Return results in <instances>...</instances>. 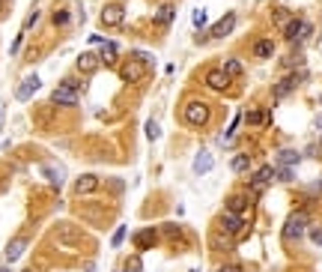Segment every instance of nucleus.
Wrapping results in <instances>:
<instances>
[{
	"instance_id": "obj_1",
	"label": "nucleus",
	"mask_w": 322,
	"mask_h": 272,
	"mask_svg": "<svg viewBox=\"0 0 322 272\" xmlns=\"http://www.w3.org/2000/svg\"><path fill=\"white\" fill-rule=\"evenodd\" d=\"M307 224H310V215H307L304 209L292 212L290 218H287V224H284V239H287V242H295L298 237H304Z\"/></svg>"
},
{
	"instance_id": "obj_2",
	"label": "nucleus",
	"mask_w": 322,
	"mask_h": 272,
	"mask_svg": "<svg viewBox=\"0 0 322 272\" xmlns=\"http://www.w3.org/2000/svg\"><path fill=\"white\" fill-rule=\"evenodd\" d=\"M304 78H307V72H304V69H298V72H290L284 81H278V84H275V90H272V99L278 102V99L290 96V93L295 90V87H298V84H301V81H304Z\"/></svg>"
},
{
	"instance_id": "obj_3",
	"label": "nucleus",
	"mask_w": 322,
	"mask_h": 272,
	"mask_svg": "<svg viewBox=\"0 0 322 272\" xmlns=\"http://www.w3.org/2000/svg\"><path fill=\"white\" fill-rule=\"evenodd\" d=\"M310 24L307 21H301V18H292L290 24L284 27V39L287 42H292V45H301V42H307V36H310Z\"/></svg>"
},
{
	"instance_id": "obj_4",
	"label": "nucleus",
	"mask_w": 322,
	"mask_h": 272,
	"mask_svg": "<svg viewBox=\"0 0 322 272\" xmlns=\"http://www.w3.org/2000/svg\"><path fill=\"white\" fill-rule=\"evenodd\" d=\"M218 231H224L227 237H239L242 231H245V221H242V215H236V212H221V218H218Z\"/></svg>"
},
{
	"instance_id": "obj_5",
	"label": "nucleus",
	"mask_w": 322,
	"mask_h": 272,
	"mask_svg": "<svg viewBox=\"0 0 322 272\" xmlns=\"http://www.w3.org/2000/svg\"><path fill=\"white\" fill-rule=\"evenodd\" d=\"M185 123L206 126V123H209V105L206 102H188L185 105Z\"/></svg>"
},
{
	"instance_id": "obj_6",
	"label": "nucleus",
	"mask_w": 322,
	"mask_h": 272,
	"mask_svg": "<svg viewBox=\"0 0 322 272\" xmlns=\"http://www.w3.org/2000/svg\"><path fill=\"white\" fill-rule=\"evenodd\" d=\"M143 72H146V60H140V57L134 54L129 63L123 66V72H120V75H123V81L134 84V81H140V78H143Z\"/></svg>"
},
{
	"instance_id": "obj_7",
	"label": "nucleus",
	"mask_w": 322,
	"mask_h": 272,
	"mask_svg": "<svg viewBox=\"0 0 322 272\" xmlns=\"http://www.w3.org/2000/svg\"><path fill=\"white\" fill-rule=\"evenodd\" d=\"M123 18H126V9H123L120 3H108V6L101 9V24H104V27H120Z\"/></svg>"
},
{
	"instance_id": "obj_8",
	"label": "nucleus",
	"mask_w": 322,
	"mask_h": 272,
	"mask_svg": "<svg viewBox=\"0 0 322 272\" xmlns=\"http://www.w3.org/2000/svg\"><path fill=\"white\" fill-rule=\"evenodd\" d=\"M39 87H42V78H39V75H27V78L21 81V87L15 90V99H18V102H27Z\"/></svg>"
},
{
	"instance_id": "obj_9",
	"label": "nucleus",
	"mask_w": 322,
	"mask_h": 272,
	"mask_svg": "<svg viewBox=\"0 0 322 272\" xmlns=\"http://www.w3.org/2000/svg\"><path fill=\"white\" fill-rule=\"evenodd\" d=\"M275 179V168H269V165H262V168L254 173V179H251V192H265L269 189V183Z\"/></svg>"
},
{
	"instance_id": "obj_10",
	"label": "nucleus",
	"mask_w": 322,
	"mask_h": 272,
	"mask_svg": "<svg viewBox=\"0 0 322 272\" xmlns=\"http://www.w3.org/2000/svg\"><path fill=\"white\" fill-rule=\"evenodd\" d=\"M206 84H209L212 90L224 93L227 87H230V75H227L224 69H209V72H206Z\"/></svg>"
},
{
	"instance_id": "obj_11",
	"label": "nucleus",
	"mask_w": 322,
	"mask_h": 272,
	"mask_svg": "<svg viewBox=\"0 0 322 272\" xmlns=\"http://www.w3.org/2000/svg\"><path fill=\"white\" fill-rule=\"evenodd\" d=\"M51 102H54V105H78V90H72V87L60 84V87L51 93Z\"/></svg>"
},
{
	"instance_id": "obj_12",
	"label": "nucleus",
	"mask_w": 322,
	"mask_h": 272,
	"mask_svg": "<svg viewBox=\"0 0 322 272\" xmlns=\"http://www.w3.org/2000/svg\"><path fill=\"white\" fill-rule=\"evenodd\" d=\"M96 189H98V176H93V173H84V176L75 179V195H93Z\"/></svg>"
},
{
	"instance_id": "obj_13",
	"label": "nucleus",
	"mask_w": 322,
	"mask_h": 272,
	"mask_svg": "<svg viewBox=\"0 0 322 272\" xmlns=\"http://www.w3.org/2000/svg\"><path fill=\"white\" fill-rule=\"evenodd\" d=\"M233 27H236V12H227L224 18L212 27V36H215V39H224L227 33H233Z\"/></svg>"
},
{
	"instance_id": "obj_14",
	"label": "nucleus",
	"mask_w": 322,
	"mask_h": 272,
	"mask_svg": "<svg viewBox=\"0 0 322 272\" xmlns=\"http://www.w3.org/2000/svg\"><path fill=\"white\" fill-rule=\"evenodd\" d=\"M155 237H158V234H155L152 228H143V231H137V234H134V245H137L140 251H146V248H152V245H155Z\"/></svg>"
},
{
	"instance_id": "obj_15",
	"label": "nucleus",
	"mask_w": 322,
	"mask_h": 272,
	"mask_svg": "<svg viewBox=\"0 0 322 272\" xmlns=\"http://www.w3.org/2000/svg\"><path fill=\"white\" fill-rule=\"evenodd\" d=\"M98 63H101V57L93 54V51H84L81 57H78V72H96Z\"/></svg>"
},
{
	"instance_id": "obj_16",
	"label": "nucleus",
	"mask_w": 322,
	"mask_h": 272,
	"mask_svg": "<svg viewBox=\"0 0 322 272\" xmlns=\"http://www.w3.org/2000/svg\"><path fill=\"white\" fill-rule=\"evenodd\" d=\"M248 206H251V198H248V195H230V198H227V209L236 212V215H242Z\"/></svg>"
},
{
	"instance_id": "obj_17",
	"label": "nucleus",
	"mask_w": 322,
	"mask_h": 272,
	"mask_svg": "<svg viewBox=\"0 0 322 272\" xmlns=\"http://www.w3.org/2000/svg\"><path fill=\"white\" fill-rule=\"evenodd\" d=\"M57 239H60V242H72V245H81V234H78L72 224H60V228H57Z\"/></svg>"
},
{
	"instance_id": "obj_18",
	"label": "nucleus",
	"mask_w": 322,
	"mask_h": 272,
	"mask_svg": "<svg viewBox=\"0 0 322 272\" xmlns=\"http://www.w3.org/2000/svg\"><path fill=\"white\" fill-rule=\"evenodd\" d=\"M173 18H176V6H173V3H164V6H158V12H155V21H158V24H164V27H167Z\"/></svg>"
},
{
	"instance_id": "obj_19",
	"label": "nucleus",
	"mask_w": 322,
	"mask_h": 272,
	"mask_svg": "<svg viewBox=\"0 0 322 272\" xmlns=\"http://www.w3.org/2000/svg\"><path fill=\"white\" fill-rule=\"evenodd\" d=\"M275 54V42L272 39H259L257 45H254V57L257 60H265V57H272Z\"/></svg>"
},
{
	"instance_id": "obj_20",
	"label": "nucleus",
	"mask_w": 322,
	"mask_h": 272,
	"mask_svg": "<svg viewBox=\"0 0 322 272\" xmlns=\"http://www.w3.org/2000/svg\"><path fill=\"white\" fill-rule=\"evenodd\" d=\"M209 242H212L218 251H227V248H233V237H227L224 231H215V234L209 237Z\"/></svg>"
},
{
	"instance_id": "obj_21",
	"label": "nucleus",
	"mask_w": 322,
	"mask_h": 272,
	"mask_svg": "<svg viewBox=\"0 0 322 272\" xmlns=\"http://www.w3.org/2000/svg\"><path fill=\"white\" fill-rule=\"evenodd\" d=\"M117 51H120V48H117V42H104V45H101V54H98V57H101V60H104L108 66H114V63H117Z\"/></svg>"
},
{
	"instance_id": "obj_22",
	"label": "nucleus",
	"mask_w": 322,
	"mask_h": 272,
	"mask_svg": "<svg viewBox=\"0 0 322 272\" xmlns=\"http://www.w3.org/2000/svg\"><path fill=\"white\" fill-rule=\"evenodd\" d=\"M298 159H301V156H298L295 150H281V153H278V165H284V168H295Z\"/></svg>"
},
{
	"instance_id": "obj_23",
	"label": "nucleus",
	"mask_w": 322,
	"mask_h": 272,
	"mask_svg": "<svg viewBox=\"0 0 322 272\" xmlns=\"http://www.w3.org/2000/svg\"><path fill=\"white\" fill-rule=\"evenodd\" d=\"M212 168V156L203 150V153H197V162H194V173H206V170Z\"/></svg>"
},
{
	"instance_id": "obj_24",
	"label": "nucleus",
	"mask_w": 322,
	"mask_h": 272,
	"mask_svg": "<svg viewBox=\"0 0 322 272\" xmlns=\"http://www.w3.org/2000/svg\"><path fill=\"white\" fill-rule=\"evenodd\" d=\"M24 245H27L24 239H12V242H9V248H6V260H18V257H21V251H24Z\"/></svg>"
},
{
	"instance_id": "obj_25",
	"label": "nucleus",
	"mask_w": 322,
	"mask_h": 272,
	"mask_svg": "<svg viewBox=\"0 0 322 272\" xmlns=\"http://www.w3.org/2000/svg\"><path fill=\"white\" fill-rule=\"evenodd\" d=\"M272 21H275L278 27H287V24H290V21H292V18H290V9H284V6H278V9L272 12Z\"/></svg>"
},
{
	"instance_id": "obj_26",
	"label": "nucleus",
	"mask_w": 322,
	"mask_h": 272,
	"mask_svg": "<svg viewBox=\"0 0 322 272\" xmlns=\"http://www.w3.org/2000/svg\"><path fill=\"white\" fill-rule=\"evenodd\" d=\"M224 72H227V75H230V78H239V75L245 72V66H242V63H239L236 57H230V60H227V63H224Z\"/></svg>"
},
{
	"instance_id": "obj_27",
	"label": "nucleus",
	"mask_w": 322,
	"mask_h": 272,
	"mask_svg": "<svg viewBox=\"0 0 322 272\" xmlns=\"http://www.w3.org/2000/svg\"><path fill=\"white\" fill-rule=\"evenodd\" d=\"M248 123H251V126H265V123H269V114L254 108V111H248Z\"/></svg>"
},
{
	"instance_id": "obj_28",
	"label": "nucleus",
	"mask_w": 322,
	"mask_h": 272,
	"mask_svg": "<svg viewBox=\"0 0 322 272\" xmlns=\"http://www.w3.org/2000/svg\"><path fill=\"white\" fill-rule=\"evenodd\" d=\"M230 168L236 170V173H245V170L251 168V159H248V156H236V159L230 162Z\"/></svg>"
},
{
	"instance_id": "obj_29",
	"label": "nucleus",
	"mask_w": 322,
	"mask_h": 272,
	"mask_svg": "<svg viewBox=\"0 0 322 272\" xmlns=\"http://www.w3.org/2000/svg\"><path fill=\"white\" fill-rule=\"evenodd\" d=\"M275 176H278V179H284V183H292V179H295V170H292V168H284V165H281V168L275 170Z\"/></svg>"
},
{
	"instance_id": "obj_30",
	"label": "nucleus",
	"mask_w": 322,
	"mask_h": 272,
	"mask_svg": "<svg viewBox=\"0 0 322 272\" xmlns=\"http://www.w3.org/2000/svg\"><path fill=\"white\" fill-rule=\"evenodd\" d=\"M45 173H48V179H51V183H54V186H60V183H63V173H60V170L57 168H51V165H45Z\"/></svg>"
},
{
	"instance_id": "obj_31",
	"label": "nucleus",
	"mask_w": 322,
	"mask_h": 272,
	"mask_svg": "<svg viewBox=\"0 0 322 272\" xmlns=\"http://www.w3.org/2000/svg\"><path fill=\"white\" fill-rule=\"evenodd\" d=\"M164 237L179 239V237H182V228H179V224H167V228H164Z\"/></svg>"
},
{
	"instance_id": "obj_32",
	"label": "nucleus",
	"mask_w": 322,
	"mask_h": 272,
	"mask_svg": "<svg viewBox=\"0 0 322 272\" xmlns=\"http://www.w3.org/2000/svg\"><path fill=\"white\" fill-rule=\"evenodd\" d=\"M146 138H149V141H155V138H158V123H155V120H149V123H146Z\"/></svg>"
},
{
	"instance_id": "obj_33",
	"label": "nucleus",
	"mask_w": 322,
	"mask_h": 272,
	"mask_svg": "<svg viewBox=\"0 0 322 272\" xmlns=\"http://www.w3.org/2000/svg\"><path fill=\"white\" fill-rule=\"evenodd\" d=\"M298 63H301V54H292V57H287L281 66H284V69H292V66H298Z\"/></svg>"
},
{
	"instance_id": "obj_34",
	"label": "nucleus",
	"mask_w": 322,
	"mask_h": 272,
	"mask_svg": "<svg viewBox=\"0 0 322 272\" xmlns=\"http://www.w3.org/2000/svg\"><path fill=\"white\" fill-rule=\"evenodd\" d=\"M123 239H126V228H117V234H114V239H111V245L117 248V245H120Z\"/></svg>"
},
{
	"instance_id": "obj_35",
	"label": "nucleus",
	"mask_w": 322,
	"mask_h": 272,
	"mask_svg": "<svg viewBox=\"0 0 322 272\" xmlns=\"http://www.w3.org/2000/svg\"><path fill=\"white\" fill-rule=\"evenodd\" d=\"M203 24H206V12L197 9V12H194V27H203Z\"/></svg>"
},
{
	"instance_id": "obj_36",
	"label": "nucleus",
	"mask_w": 322,
	"mask_h": 272,
	"mask_svg": "<svg viewBox=\"0 0 322 272\" xmlns=\"http://www.w3.org/2000/svg\"><path fill=\"white\" fill-rule=\"evenodd\" d=\"M129 272H143V263H140V257H131V260H129Z\"/></svg>"
},
{
	"instance_id": "obj_37",
	"label": "nucleus",
	"mask_w": 322,
	"mask_h": 272,
	"mask_svg": "<svg viewBox=\"0 0 322 272\" xmlns=\"http://www.w3.org/2000/svg\"><path fill=\"white\" fill-rule=\"evenodd\" d=\"M66 21H69V12H66V9L54 12V24H66Z\"/></svg>"
},
{
	"instance_id": "obj_38",
	"label": "nucleus",
	"mask_w": 322,
	"mask_h": 272,
	"mask_svg": "<svg viewBox=\"0 0 322 272\" xmlns=\"http://www.w3.org/2000/svg\"><path fill=\"white\" fill-rule=\"evenodd\" d=\"M36 18H39V9H33L30 15H27V21H24V30H30L33 24H36Z\"/></svg>"
},
{
	"instance_id": "obj_39",
	"label": "nucleus",
	"mask_w": 322,
	"mask_h": 272,
	"mask_svg": "<svg viewBox=\"0 0 322 272\" xmlns=\"http://www.w3.org/2000/svg\"><path fill=\"white\" fill-rule=\"evenodd\" d=\"M310 239H313L316 245H322V228H316V231H310Z\"/></svg>"
},
{
	"instance_id": "obj_40",
	"label": "nucleus",
	"mask_w": 322,
	"mask_h": 272,
	"mask_svg": "<svg viewBox=\"0 0 322 272\" xmlns=\"http://www.w3.org/2000/svg\"><path fill=\"white\" fill-rule=\"evenodd\" d=\"M218 272H239L236 266H224V269H218Z\"/></svg>"
},
{
	"instance_id": "obj_41",
	"label": "nucleus",
	"mask_w": 322,
	"mask_h": 272,
	"mask_svg": "<svg viewBox=\"0 0 322 272\" xmlns=\"http://www.w3.org/2000/svg\"><path fill=\"white\" fill-rule=\"evenodd\" d=\"M316 129H322V114L316 117Z\"/></svg>"
},
{
	"instance_id": "obj_42",
	"label": "nucleus",
	"mask_w": 322,
	"mask_h": 272,
	"mask_svg": "<svg viewBox=\"0 0 322 272\" xmlns=\"http://www.w3.org/2000/svg\"><path fill=\"white\" fill-rule=\"evenodd\" d=\"M0 272H9V269H0Z\"/></svg>"
},
{
	"instance_id": "obj_43",
	"label": "nucleus",
	"mask_w": 322,
	"mask_h": 272,
	"mask_svg": "<svg viewBox=\"0 0 322 272\" xmlns=\"http://www.w3.org/2000/svg\"><path fill=\"white\" fill-rule=\"evenodd\" d=\"M0 6H3V0H0Z\"/></svg>"
},
{
	"instance_id": "obj_44",
	"label": "nucleus",
	"mask_w": 322,
	"mask_h": 272,
	"mask_svg": "<svg viewBox=\"0 0 322 272\" xmlns=\"http://www.w3.org/2000/svg\"><path fill=\"white\" fill-rule=\"evenodd\" d=\"M90 272H93V269H90Z\"/></svg>"
}]
</instances>
